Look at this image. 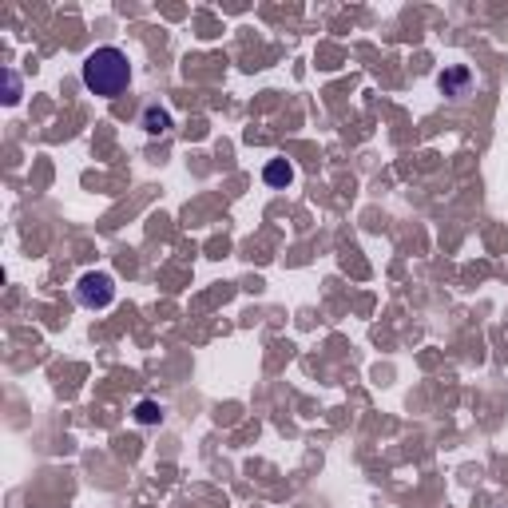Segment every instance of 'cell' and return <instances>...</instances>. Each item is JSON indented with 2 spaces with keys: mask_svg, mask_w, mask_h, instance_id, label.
<instances>
[{
  "mask_svg": "<svg viewBox=\"0 0 508 508\" xmlns=\"http://www.w3.org/2000/svg\"><path fill=\"white\" fill-rule=\"evenodd\" d=\"M80 80H84V88H88L91 96L115 100V96H120V91L131 84V60H128V52L115 48V44H108V48H96L88 60H84Z\"/></svg>",
  "mask_w": 508,
  "mask_h": 508,
  "instance_id": "obj_1",
  "label": "cell"
},
{
  "mask_svg": "<svg viewBox=\"0 0 508 508\" xmlns=\"http://www.w3.org/2000/svg\"><path fill=\"white\" fill-rule=\"evenodd\" d=\"M76 298H80L84 310H108L115 302V282L103 270H88L80 278V286H76Z\"/></svg>",
  "mask_w": 508,
  "mask_h": 508,
  "instance_id": "obj_2",
  "label": "cell"
},
{
  "mask_svg": "<svg viewBox=\"0 0 508 508\" xmlns=\"http://www.w3.org/2000/svg\"><path fill=\"white\" fill-rule=\"evenodd\" d=\"M167 128H171V111L167 108H159V103L143 108V131H147V135H163Z\"/></svg>",
  "mask_w": 508,
  "mask_h": 508,
  "instance_id": "obj_3",
  "label": "cell"
},
{
  "mask_svg": "<svg viewBox=\"0 0 508 508\" xmlns=\"http://www.w3.org/2000/svg\"><path fill=\"white\" fill-rule=\"evenodd\" d=\"M266 183L270 187H286V183H294V167H290L286 159H274L266 167Z\"/></svg>",
  "mask_w": 508,
  "mask_h": 508,
  "instance_id": "obj_4",
  "label": "cell"
},
{
  "mask_svg": "<svg viewBox=\"0 0 508 508\" xmlns=\"http://www.w3.org/2000/svg\"><path fill=\"white\" fill-rule=\"evenodd\" d=\"M135 421H140V425H159V421H163V409L155 405V401H140V409H135Z\"/></svg>",
  "mask_w": 508,
  "mask_h": 508,
  "instance_id": "obj_5",
  "label": "cell"
}]
</instances>
